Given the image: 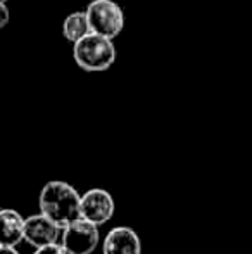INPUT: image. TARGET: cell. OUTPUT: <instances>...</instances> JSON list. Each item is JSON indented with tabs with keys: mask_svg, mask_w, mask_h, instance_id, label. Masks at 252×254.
<instances>
[{
	"mask_svg": "<svg viewBox=\"0 0 252 254\" xmlns=\"http://www.w3.org/2000/svg\"><path fill=\"white\" fill-rule=\"evenodd\" d=\"M59 232L61 230L44 214H33L24 220V241L37 249L57 244Z\"/></svg>",
	"mask_w": 252,
	"mask_h": 254,
	"instance_id": "8992f818",
	"label": "cell"
},
{
	"mask_svg": "<svg viewBox=\"0 0 252 254\" xmlns=\"http://www.w3.org/2000/svg\"><path fill=\"white\" fill-rule=\"evenodd\" d=\"M0 3H7V0H0Z\"/></svg>",
	"mask_w": 252,
	"mask_h": 254,
	"instance_id": "4fadbf2b",
	"label": "cell"
},
{
	"mask_svg": "<svg viewBox=\"0 0 252 254\" xmlns=\"http://www.w3.org/2000/svg\"><path fill=\"white\" fill-rule=\"evenodd\" d=\"M24 239V218L16 209H0V246L16 248Z\"/></svg>",
	"mask_w": 252,
	"mask_h": 254,
	"instance_id": "ba28073f",
	"label": "cell"
},
{
	"mask_svg": "<svg viewBox=\"0 0 252 254\" xmlns=\"http://www.w3.org/2000/svg\"><path fill=\"white\" fill-rule=\"evenodd\" d=\"M35 254H71V253L67 251L62 244H52V246H47V248L37 249Z\"/></svg>",
	"mask_w": 252,
	"mask_h": 254,
	"instance_id": "30bf717a",
	"label": "cell"
},
{
	"mask_svg": "<svg viewBox=\"0 0 252 254\" xmlns=\"http://www.w3.org/2000/svg\"><path fill=\"white\" fill-rule=\"evenodd\" d=\"M104 254H142V241L128 227H116L105 235Z\"/></svg>",
	"mask_w": 252,
	"mask_h": 254,
	"instance_id": "52a82bcc",
	"label": "cell"
},
{
	"mask_svg": "<svg viewBox=\"0 0 252 254\" xmlns=\"http://www.w3.org/2000/svg\"><path fill=\"white\" fill-rule=\"evenodd\" d=\"M114 199L104 189H92L85 195H81V218L95 227L107 223L114 214Z\"/></svg>",
	"mask_w": 252,
	"mask_h": 254,
	"instance_id": "5b68a950",
	"label": "cell"
},
{
	"mask_svg": "<svg viewBox=\"0 0 252 254\" xmlns=\"http://www.w3.org/2000/svg\"><path fill=\"white\" fill-rule=\"evenodd\" d=\"M92 33L114 40L125 28V14L114 0H92L85 9Z\"/></svg>",
	"mask_w": 252,
	"mask_h": 254,
	"instance_id": "3957f363",
	"label": "cell"
},
{
	"mask_svg": "<svg viewBox=\"0 0 252 254\" xmlns=\"http://www.w3.org/2000/svg\"><path fill=\"white\" fill-rule=\"evenodd\" d=\"M73 57L78 66L88 73L107 71L116 63L114 42L90 33L73 45Z\"/></svg>",
	"mask_w": 252,
	"mask_h": 254,
	"instance_id": "7a4b0ae2",
	"label": "cell"
},
{
	"mask_svg": "<svg viewBox=\"0 0 252 254\" xmlns=\"http://www.w3.org/2000/svg\"><path fill=\"white\" fill-rule=\"evenodd\" d=\"M90 33L92 30L85 10H76V12H71L69 16H66V19L62 23V35L67 42H71L74 45L76 42H80L81 38H85Z\"/></svg>",
	"mask_w": 252,
	"mask_h": 254,
	"instance_id": "9c48e42d",
	"label": "cell"
},
{
	"mask_svg": "<svg viewBox=\"0 0 252 254\" xmlns=\"http://www.w3.org/2000/svg\"><path fill=\"white\" fill-rule=\"evenodd\" d=\"M9 19H10L9 7H7V3H0V30L7 26V23H9Z\"/></svg>",
	"mask_w": 252,
	"mask_h": 254,
	"instance_id": "8fae6325",
	"label": "cell"
},
{
	"mask_svg": "<svg viewBox=\"0 0 252 254\" xmlns=\"http://www.w3.org/2000/svg\"><path fill=\"white\" fill-rule=\"evenodd\" d=\"M81 195L76 189L61 180L49 182L40 192L38 207L40 214L52 221L59 230L81 218Z\"/></svg>",
	"mask_w": 252,
	"mask_h": 254,
	"instance_id": "6da1fadb",
	"label": "cell"
},
{
	"mask_svg": "<svg viewBox=\"0 0 252 254\" xmlns=\"http://www.w3.org/2000/svg\"><path fill=\"white\" fill-rule=\"evenodd\" d=\"M0 254H19L14 248H3V246H0Z\"/></svg>",
	"mask_w": 252,
	"mask_h": 254,
	"instance_id": "7c38bea8",
	"label": "cell"
},
{
	"mask_svg": "<svg viewBox=\"0 0 252 254\" xmlns=\"http://www.w3.org/2000/svg\"><path fill=\"white\" fill-rule=\"evenodd\" d=\"M99 244V227L80 220L67 225L62 232V246L71 254H92Z\"/></svg>",
	"mask_w": 252,
	"mask_h": 254,
	"instance_id": "277c9868",
	"label": "cell"
}]
</instances>
